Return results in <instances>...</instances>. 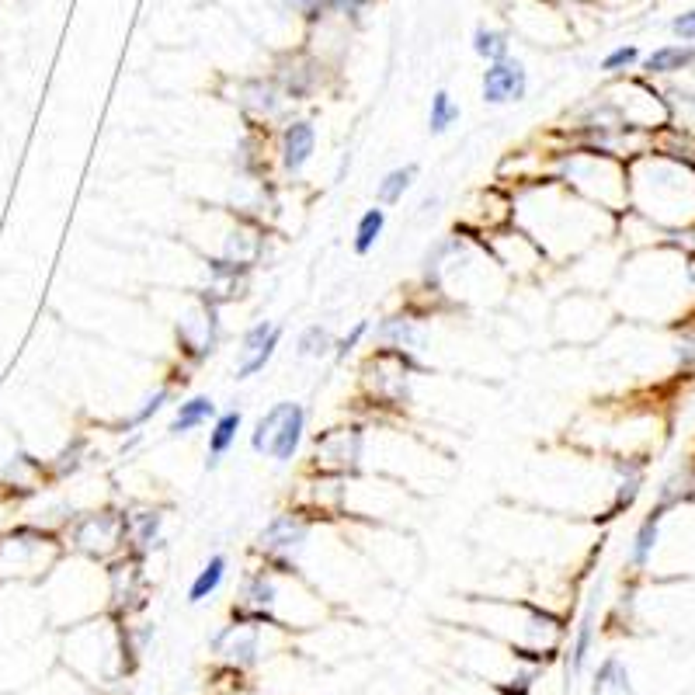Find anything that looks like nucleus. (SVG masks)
<instances>
[{"label": "nucleus", "instance_id": "20", "mask_svg": "<svg viewBox=\"0 0 695 695\" xmlns=\"http://www.w3.org/2000/svg\"><path fill=\"white\" fill-rule=\"evenodd\" d=\"M636 60H640L636 46H619V49H612V53L602 60V70H605V73H619V70H629V67H633Z\"/></svg>", "mask_w": 695, "mask_h": 695}, {"label": "nucleus", "instance_id": "21", "mask_svg": "<svg viewBox=\"0 0 695 695\" xmlns=\"http://www.w3.org/2000/svg\"><path fill=\"white\" fill-rule=\"evenodd\" d=\"M167 397H171V393H167V390H157V393H153V397H150V400H146V404H143V407H139V411H136L133 417H129V428H136V424L150 421V417H153V414H157V411H160V407H164V404H167Z\"/></svg>", "mask_w": 695, "mask_h": 695}, {"label": "nucleus", "instance_id": "8", "mask_svg": "<svg viewBox=\"0 0 695 695\" xmlns=\"http://www.w3.org/2000/svg\"><path fill=\"white\" fill-rule=\"evenodd\" d=\"M237 431H240V411H226L216 417L209 431V466L219 463V456L230 452V445L237 442Z\"/></svg>", "mask_w": 695, "mask_h": 695}, {"label": "nucleus", "instance_id": "14", "mask_svg": "<svg viewBox=\"0 0 695 695\" xmlns=\"http://www.w3.org/2000/svg\"><path fill=\"white\" fill-rule=\"evenodd\" d=\"M414 174H417V167H414V164L397 167V171L386 174V178L379 181V192H376V195H379V202H383V206H393V202L404 199V192H407V188H411Z\"/></svg>", "mask_w": 695, "mask_h": 695}, {"label": "nucleus", "instance_id": "10", "mask_svg": "<svg viewBox=\"0 0 695 695\" xmlns=\"http://www.w3.org/2000/svg\"><path fill=\"white\" fill-rule=\"evenodd\" d=\"M212 414H216V404H212L209 397L185 400V404L178 407V417L171 421V435H185V431L199 428V424H206Z\"/></svg>", "mask_w": 695, "mask_h": 695}, {"label": "nucleus", "instance_id": "15", "mask_svg": "<svg viewBox=\"0 0 695 695\" xmlns=\"http://www.w3.org/2000/svg\"><path fill=\"white\" fill-rule=\"evenodd\" d=\"M473 53L484 56V60H490V63L508 60V35L477 28V35H473Z\"/></svg>", "mask_w": 695, "mask_h": 695}, {"label": "nucleus", "instance_id": "19", "mask_svg": "<svg viewBox=\"0 0 695 695\" xmlns=\"http://www.w3.org/2000/svg\"><path fill=\"white\" fill-rule=\"evenodd\" d=\"M272 598H275L272 581H268L265 570H258V574H254L251 581H247V602H254V605H272Z\"/></svg>", "mask_w": 695, "mask_h": 695}, {"label": "nucleus", "instance_id": "9", "mask_svg": "<svg viewBox=\"0 0 695 695\" xmlns=\"http://www.w3.org/2000/svg\"><path fill=\"white\" fill-rule=\"evenodd\" d=\"M664 511H668V508H664V504H657V508L650 511V515L640 522V529H636L633 553H629V560H633V567H647L650 553H654V546H657V525H661Z\"/></svg>", "mask_w": 695, "mask_h": 695}, {"label": "nucleus", "instance_id": "16", "mask_svg": "<svg viewBox=\"0 0 695 695\" xmlns=\"http://www.w3.org/2000/svg\"><path fill=\"white\" fill-rule=\"evenodd\" d=\"M456 119H459V108L452 105L449 94L438 91L435 98H431V112H428V126H431V133H445V129H449Z\"/></svg>", "mask_w": 695, "mask_h": 695}, {"label": "nucleus", "instance_id": "1", "mask_svg": "<svg viewBox=\"0 0 695 695\" xmlns=\"http://www.w3.org/2000/svg\"><path fill=\"white\" fill-rule=\"evenodd\" d=\"M278 341H282V327H272L268 320L254 324L240 341V362H237V379H251L272 362Z\"/></svg>", "mask_w": 695, "mask_h": 695}, {"label": "nucleus", "instance_id": "18", "mask_svg": "<svg viewBox=\"0 0 695 695\" xmlns=\"http://www.w3.org/2000/svg\"><path fill=\"white\" fill-rule=\"evenodd\" d=\"M331 351V334L324 327H306L299 338V355H327Z\"/></svg>", "mask_w": 695, "mask_h": 695}, {"label": "nucleus", "instance_id": "13", "mask_svg": "<svg viewBox=\"0 0 695 695\" xmlns=\"http://www.w3.org/2000/svg\"><path fill=\"white\" fill-rule=\"evenodd\" d=\"M383 226H386V212L383 209L362 212V219H358V226H355V254H369L372 247H376Z\"/></svg>", "mask_w": 695, "mask_h": 695}, {"label": "nucleus", "instance_id": "26", "mask_svg": "<svg viewBox=\"0 0 695 695\" xmlns=\"http://www.w3.org/2000/svg\"><path fill=\"white\" fill-rule=\"evenodd\" d=\"M636 494H640V473H636V477H629L626 484L619 487V497H616V511L629 508V504L636 501Z\"/></svg>", "mask_w": 695, "mask_h": 695}, {"label": "nucleus", "instance_id": "12", "mask_svg": "<svg viewBox=\"0 0 695 695\" xmlns=\"http://www.w3.org/2000/svg\"><path fill=\"white\" fill-rule=\"evenodd\" d=\"M226 574V556H212V560L206 563V567L199 570V577H195L192 591H188V602H206V598L212 595V591L219 588V581H223Z\"/></svg>", "mask_w": 695, "mask_h": 695}, {"label": "nucleus", "instance_id": "25", "mask_svg": "<svg viewBox=\"0 0 695 695\" xmlns=\"http://www.w3.org/2000/svg\"><path fill=\"white\" fill-rule=\"evenodd\" d=\"M671 32H675L682 42H695V7H692V11H685V14H678V18L671 21Z\"/></svg>", "mask_w": 695, "mask_h": 695}, {"label": "nucleus", "instance_id": "17", "mask_svg": "<svg viewBox=\"0 0 695 695\" xmlns=\"http://www.w3.org/2000/svg\"><path fill=\"white\" fill-rule=\"evenodd\" d=\"M285 407H289V404H275L272 411H268V414L258 421V428H254V435H251V449H254V452H268V442H272V435H275L278 421H282Z\"/></svg>", "mask_w": 695, "mask_h": 695}, {"label": "nucleus", "instance_id": "2", "mask_svg": "<svg viewBox=\"0 0 695 695\" xmlns=\"http://www.w3.org/2000/svg\"><path fill=\"white\" fill-rule=\"evenodd\" d=\"M529 91V77H525L522 63L515 60H497L484 70V101L490 105H504V101H518Z\"/></svg>", "mask_w": 695, "mask_h": 695}, {"label": "nucleus", "instance_id": "29", "mask_svg": "<svg viewBox=\"0 0 695 695\" xmlns=\"http://www.w3.org/2000/svg\"><path fill=\"white\" fill-rule=\"evenodd\" d=\"M292 4H296L299 11L306 14V18H317V14L327 7V0H292Z\"/></svg>", "mask_w": 695, "mask_h": 695}, {"label": "nucleus", "instance_id": "6", "mask_svg": "<svg viewBox=\"0 0 695 695\" xmlns=\"http://www.w3.org/2000/svg\"><path fill=\"white\" fill-rule=\"evenodd\" d=\"M216 647H219V654L230 657L233 664H254V661H258V636L244 633V626H230L226 633H219Z\"/></svg>", "mask_w": 695, "mask_h": 695}, {"label": "nucleus", "instance_id": "23", "mask_svg": "<svg viewBox=\"0 0 695 695\" xmlns=\"http://www.w3.org/2000/svg\"><path fill=\"white\" fill-rule=\"evenodd\" d=\"M136 522H139V536H136V543H139V546L153 543V539H157V525H160V515H157V511H143V515H139Z\"/></svg>", "mask_w": 695, "mask_h": 695}, {"label": "nucleus", "instance_id": "4", "mask_svg": "<svg viewBox=\"0 0 695 695\" xmlns=\"http://www.w3.org/2000/svg\"><path fill=\"white\" fill-rule=\"evenodd\" d=\"M303 539H306V525L299 522L296 515H278L275 522L261 532V550L289 560V556L303 546Z\"/></svg>", "mask_w": 695, "mask_h": 695}, {"label": "nucleus", "instance_id": "24", "mask_svg": "<svg viewBox=\"0 0 695 695\" xmlns=\"http://www.w3.org/2000/svg\"><path fill=\"white\" fill-rule=\"evenodd\" d=\"M379 334H383V338H390V334H397L400 345H411V341H417L414 327L407 324V320H386V324L379 327Z\"/></svg>", "mask_w": 695, "mask_h": 695}, {"label": "nucleus", "instance_id": "3", "mask_svg": "<svg viewBox=\"0 0 695 695\" xmlns=\"http://www.w3.org/2000/svg\"><path fill=\"white\" fill-rule=\"evenodd\" d=\"M303 428H306V411L299 404H289L278 421L272 442H268V456L278 459V463H289L299 449V438H303Z\"/></svg>", "mask_w": 695, "mask_h": 695}, {"label": "nucleus", "instance_id": "27", "mask_svg": "<svg viewBox=\"0 0 695 695\" xmlns=\"http://www.w3.org/2000/svg\"><path fill=\"white\" fill-rule=\"evenodd\" d=\"M365 331H369V324H365V320H362V324H358L355 331L348 334V338H341V341H338V358H345L348 351H355V345H358V341L365 338Z\"/></svg>", "mask_w": 695, "mask_h": 695}, {"label": "nucleus", "instance_id": "7", "mask_svg": "<svg viewBox=\"0 0 695 695\" xmlns=\"http://www.w3.org/2000/svg\"><path fill=\"white\" fill-rule=\"evenodd\" d=\"M695 63V46L692 42H678V46H661L647 56V73H678V70H689Z\"/></svg>", "mask_w": 695, "mask_h": 695}, {"label": "nucleus", "instance_id": "22", "mask_svg": "<svg viewBox=\"0 0 695 695\" xmlns=\"http://www.w3.org/2000/svg\"><path fill=\"white\" fill-rule=\"evenodd\" d=\"M591 616H584L581 623V633H577V643H574V671L584 668V657H588V647H591Z\"/></svg>", "mask_w": 695, "mask_h": 695}, {"label": "nucleus", "instance_id": "11", "mask_svg": "<svg viewBox=\"0 0 695 695\" xmlns=\"http://www.w3.org/2000/svg\"><path fill=\"white\" fill-rule=\"evenodd\" d=\"M595 695H636L633 685H629L626 668L616 661V657H609V661L602 664V671H598Z\"/></svg>", "mask_w": 695, "mask_h": 695}, {"label": "nucleus", "instance_id": "28", "mask_svg": "<svg viewBox=\"0 0 695 695\" xmlns=\"http://www.w3.org/2000/svg\"><path fill=\"white\" fill-rule=\"evenodd\" d=\"M327 7H331V11H338V14H351V18H355V14L365 7V0H327Z\"/></svg>", "mask_w": 695, "mask_h": 695}, {"label": "nucleus", "instance_id": "5", "mask_svg": "<svg viewBox=\"0 0 695 695\" xmlns=\"http://www.w3.org/2000/svg\"><path fill=\"white\" fill-rule=\"evenodd\" d=\"M313 146H317V133H313L310 122H292L282 133V164L289 174L303 171L306 160L313 157Z\"/></svg>", "mask_w": 695, "mask_h": 695}]
</instances>
